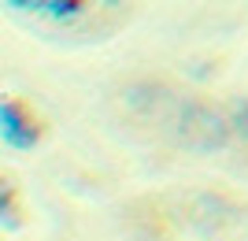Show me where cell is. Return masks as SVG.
I'll list each match as a JSON object with an SVG mask.
<instances>
[{
  "mask_svg": "<svg viewBox=\"0 0 248 241\" xmlns=\"http://www.w3.org/2000/svg\"><path fill=\"white\" fill-rule=\"evenodd\" d=\"M134 104L145 108V115L159 119L170 126L178 145L193 148V152H218L222 145L233 141L226 123V108L204 104L193 96H174V93H148V96H130Z\"/></svg>",
  "mask_w": 248,
  "mask_h": 241,
  "instance_id": "1",
  "label": "cell"
},
{
  "mask_svg": "<svg viewBox=\"0 0 248 241\" xmlns=\"http://www.w3.org/2000/svg\"><path fill=\"white\" fill-rule=\"evenodd\" d=\"M0 141L15 152H30L41 141L37 119L19 104V100H0Z\"/></svg>",
  "mask_w": 248,
  "mask_h": 241,
  "instance_id": "2",
  "label": "cell"
},
{
  "mask_svg": "<svg viewBox=\"0 0 248 241\" xmlns=\"http://www.w3.org/2000/svg\"><path fill=\"white\" fill-rule=\"evenodd\" d=\"M11 8L19 11H30V15H45V19H56V22H67L74 15L85 11V0H8Z\"/></svg>",
  "mask_w": 248,
  "mask_h": 241,
  "instance_id": "3",
  "label": "cell"
},
{
  "mask_svg": "<svg viewBox=\"0 0 248 241\" xmlns=\"http://www.w3.org/2000/svg\"><path fill=\"white\" fill-rule=\"evenodd\" d=\"M0 226L4 230L19 226V200H15V189H11V182L4 175H0Z\"/></svg>",
  "mask_w": 248,
  "mask_h": 241,
  "instance_id": "4",
  "label": "cell"
},
{
  "mask_svg": "<svg viewBox=\"0 0 248 241\" xmlns=\"http://www.w3.org/2000/svg\"><path fill=\"white\" fill-rule=\"evenodd\" d=\"M226 123L233 141H248V100H233L226 104Z\"/></svg>",
  "mask_w": 248,
  "mask_h": 241,
  "instance_id": "5",
  "label": "cell"
},
{
  "mask_svg": "<svg viewBox=\"0 0 248 241\" xmlns=\"http://www.w3.org/2000/svg\"><path fill=\"white\" fill-rule=\"evenodd\" d=\"M100 4H108V8H111V4H119V0H100Z\"/></svg>",
  "mask_w": 248,
  "mask_h": 241,
  "instance_id": "6",
  "label": "cell"
}]
</instances>
